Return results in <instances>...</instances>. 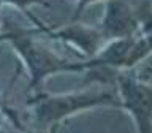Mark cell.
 <instances>
[{
	"instance_id": "8",
	"label": "cell",
	"mask_w": 152,
	"mask_h": 133,
	"mask_svg": "<svg viewBox=\"0 0 152 133\" xmlns=\"http://www.w3.org/2000/svg\"><path fill=\"white\" fill-rule=\"evenodd\" d=\"M8 38H10V37H8L7 32H5V33H0V40H8Z\"/></svg>"
},
{
	"instance_id": "4",
	"label": "cell",
	"mask_w": 152,
	"mask_h": 133,
	"mask_svg": "<svg viewBox=\"0 0 152 133\" xmlns=\"http://www.w3.org/2000/svg\"><path fill=\"white\" fill-rule=\"evenodd\" d=\"M138 27H140V21L125 0H108L102 28H100L104 41L130 37L138 30Z\"/></svg>"
},
{
	"instance_id": "2",
	"label": "cell",
	"mask_w": 152,
	"mask_h": 133,
	"mask_svg": "<svg viewBox=\"0 0 152 133\" xmlns=\"http://www.w3.org/2000/svg\"><path fill=\"white\" fill-rule=\"evenodd\" d=\"M28 103H35L33 113L35 121L41 127H52L62 119L87 108L102 104L122 106L111 92H86V94H68V95H38Z\"/></svg>"
},
{
	"instance_id": "6",
	"label": "cell",
	"mask_w": 152,
	"mask_h": 133,
	"mask_svg": "<svg viewBox=\"0 0 152 133\" xmlns=\"http://www.w3.org/2000/svg\"><path fill=\"white\" fill-rule=\"evenodd\" d=\"M2 2H7V3H13V5H16L18 8H22V10H26L27 7H30V5H46L45 0H2Z\"/></svg>"
},
{
	"instance_id": "7",
	"label": "cell",
	"mask_w": 152,
	"mask_h": 133,
	"mask_svg": "<svg viewBox=\"0 0 152 133\" xmlns=\"http://www.w3.org/2000/svg\"><path fill=\"white\" fill-rule=\"evenodd\" d=\"M92 2H97V0H79L78 7H76V11H75V14H73V21H76V18H78L79 14L83 13V10L87 7L89 3H92Z\"/></svg>"
},
{
	"instance_id": "1",
	"label": "cell",
	"mask_w": 152,
	"mask_h": 133,
	"mask_svg": "<svg viewBox=\"0 0 152 133\" xmlns=\"http://www.w3.org/2000/svg\"><path fill=\"white\" fill-rule=\"evenodd\" d=\"M8 40H11L13 48L24 59L27 68L30 70V89L40 87L43 79L49 75L59 71H83L89 70V62H68L52 54L45 46L33 41L30 32H14V28H8Z\"/></svg>"
},
{
	"instance_id": "3",
	"label": "cell",
	"mask_w": 152,
	"mask_h": 133,
	"mask_svg": "<svg viewBox=\"0 0 152 133\" xmlns=\"http://www.w3.org/2000/svg\"><path fill=\"white\" fill-rule=\"evenodd\" d=\"M117 83L124 98L122 106H125L135 117L138 130H152V87L140 83L128 73H119Z\"/></svg>"
},
{
	"instance_id": "5",
	"label": "cell",
	"mask_w": 152,
	"mask_h": 133,
	"mask_svg": "<svg viewBox=\"0 0 152 133\" xmlns=\"http://www.w3.org/2000/svg\"><path fill=\"white\" fill-rule=\"evenodd\" d=\"M51 37L62 38V40L75 43V45L79 46V49H83L89 57H94L97 54L98 48L102 46V43L104 41L100 30L87 28V27H83V26H73V27L62 28V30L56 32L54 35L51 33Z\"/></svg>"
},
{
	"instance_id": "9",
	"label": "cell",
	"mask_w": 152,
	"mask_h": 133,
	"mask_svg": "<svg viewBox=\"0 0 152 133\" xmlns=\"http://www.w3.org/2000/svg\"><path fill=\"white\" fill-rule=\"evenodd\" d=\"M2 0H0V24H2Z\"/></svg>"
}]
</instances>
